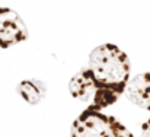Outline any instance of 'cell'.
<instances>
[{
	"mask_svg": "<svg viewBox=\"0 0 150 137\" xmlns=\"http://www.w3.org/2000/svg\"><path fill=\"white\" fill-rule=\"evenodd\" d=\"M89 67L100 88L95 104L99 108L114 105L122 93H125L130 82L131 66L127 54L114 44H102L89 55Z\"/></svg>",
	"mask_w": 150,
	"mask_h": 137,
	"instance_id": "1",
	"label": "cell"
},
{
	"mask_svg": "<svg viewBox=\"0 0 150 137\" xmlns=\"http://www.w3.org/2000/svg\"><path fill=\"white\" fill-rule=\"evenodd\" d=\"M71 136H133L127 127L115 117L102 112V108L92 105L88 106L71 124Z\"/></svg>",
	"mask_w": 150,
	"mask_h": 137,
	"instance_id": "2",
	"label": "cell"
},
{
	"mask_svg": "<svg viewBox=\"0 0 150 137\" xmlns=\"http://www.w3.org/2000/svg\"><path fill=\"white\" fill-rule=\"evenodd\" d=\"M26 38L28 29L21 16L9 7H0V48L13 47Z\"/></svg>",
	"mask_w": 150,
	"mask_h": 137,
	"instance_id": "3",
	"label": "cell"
},
{
	"mask_svg": "<svg viewBox=\"0 0 150 137\" xmlns=\"http://www.w3.org/2000/svg\"><path fill=\"white\" fill-rule=\"evenodd\" d=\"M69 91L73 98L82 102L95 104L100 93V88L95 79V75L92 69L88 66L82 69L79 73L73 76V79L69 83Z\"/></svg>",
	"mask_w": 150,
	"mask_h": 137,
	"instance_id": "4",
	"label": "cell"
},
{
	"mask_svg": "<svg viewBox=\"0 0 150 137\" xmlns=\"http://www.w3.org/2000/svg\"><path fill=\"white\" fill-rule=\"evenodd\" d=\"M125 96L131 104L150 111V72L130 79L125 89Z\"/></svg>",
	"mask_w": 150,
	"mask_h": 137,
	"instance_id": "5",
	"label": "cell"
},
{
	"mask_svg": "<svg viewBox=\"0 0 150 137\" xmlns=\"http://www.w3.org/2000/svg\"><path fill=\"white\" fill-rule=\"evenodd\" d=\"M18 92L28 104L35 105L42 101V98L45 95V85L41 80H35V79L23 80L19 83Z\"/></svg>",
	"mask_w": 150,
	"mask_h": 137,
	"instance_id": "6",
	"label": "cell"
},
{
	"mask_svg": "<svg viewBox=\"0 0 150 137\" xmlns=\"http://www.w3.org/2000/svg\"><path fill=\"white\" fill-rule=\"evenodd\" d=\"M142 133H143L144 136H150V118L142 126Z\"/></svg>",
	"mask_w": 150,
	"mask_h": 137,
	"instance_id": "7",
	"label": "cell"
}]
</instances>
